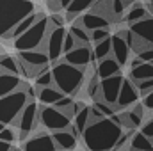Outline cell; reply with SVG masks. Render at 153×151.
<instances>
[{"label": "cell", "instance_id": "cell-44", "mask_svg": "<svg viewBox=\"0 0 153 151\" xmlns=\"http://www.w3.org/2000/svg\"><path fill=\"white\" fill-rule=\"evenodd\" d=\"M11 150H13V144H11V142L0 141V151H11Z\"/></svg>", "mask_w": 153, "mask_h": 151}, {"label": "cell", "instance_id": "cell-40", "mask_svg": "<svg viewBox=\"0 0 153 151\" xmlns=\"http://www.w3.org/2000/svg\"><path fill=\"white\" fill-rule=\"evenodd\" d=\"M141 132H143L144 135H148V137L153 141V117H150L148 121H144V123H143V126H141Z\"/></svg>", "mask_w": 153, "mask_h": 151}, {"label": "cell", "instance_id": "cell-28", "mask_svg": "<svg viewBox=\"0 0 153 151\" xmlns=\"http://www.w3.org/2000/svg\"><path fill=\"white\" fill-rule=\"evenodd\" d=\"M148 16H150V11H148L144 5L135 4V5H132V7L128 9V13H126V16H125V21H126L128 25H134V23H137V21H141V20H144V18H148Z\"/></svg>", "mask_w": 153, "mask_h": 151}, {"label": "cell", "instance_id": "cell-34", "mask_svg": "<svg viewBox=\"0 0 153 151\" xmlns=\"http://www.w3.org/2000/svg\"><path fill=\"white\" fill-rule=\"evenodd\" d=\"M18 139V130H14V128H9L7 124H5V128L0 132V141H5V142H14Z\"/></svg>", "mask_w": 153, "mask_h": 151}, {"label": "cell", "instance_id": "cell-12", "mask_svg": "<svg viewBox=\"0 0 153 151\" xmlns=\"http://www.w3.org/2000/svg\"><path fill=\"white\" fill-rule=\"evenodd\" d=\"M23 151H57V144L52 133H38L25 141Z\"/></svg>", "mask_w": 153, "mask_h": 151}, {"label": "cell", "instance_id": "cell-15", "mask_svg": "<svg viewBox=\"0 0 153 151\" xmlns=\"http://www.w3.org/2000/svg\"><path fill=\"white\" fill-rule=\"evenodd\" d=\"M130 30L143 43H146L148 46H153V16H148V18L130 25Z\"/></svg>", "mask_w": 153, "mask_h": 151}, {"label": "cell", "instance_id": "cell-21", "mask_svg": "<svg viewBox=\"0 0 153 151\" xmlns=\"http://www.w3.org/2000/svg\"><path fill=\"white\" fill-rule=\"evenodd\" d=\"M36 96L43 105H55L64 96V93L61 89H57L55 85H48V87H38Z\"/></svg>", "mask_w": 153, "mask_h": 151}, {"label": "cell", "instance_id": "cell-5", "mask_svg": "<svg viewBox=\"0 0 153 151\" xmlns=\"http://www.w3.org/2000/svg\"><path fill=\"white\" fill-rule=\"evenodd\" d=\"M50 27H52L50 18H48L46 14H43L29 30H25L20 38L14 39V48H16V52L43 48V43H45V39H46V34H48Z\"/></svg>", "mask_w": 153, "mask_h": 151}, {"label": "cell", "instance_id": "cell-16", "mask_svg": "<svg viewBox=\"0 0 153 151\" xmlns=\"http://www.w3.org/2000/svg\"><path fill=\"white\" fill-rule=\"evenodd\" d=\"M52 137L57 144V151H71L76 148V135L71 130V126L66 128V130L52 132Z\"/></svg>", "mask_w": 153, "mask_h": 151}, {"label": "cell", "instance_id": "cell-27", "mask_svg": "<svg viewBox=\"0 0 153 151\" xmlns=\"http://www.w3.org/2000/svg\"><path fill=\"white\" fill-rule=\"evenodd\" d=\"M146 78H153V62H143L137 68L130 70V80H134L135 84Z\"/></svg>", "mask_w": 153, "mask_h": 151}, {"label": "cell", "instance_id": "cell-32", "mask_svg": "<svg viewBox=\"0 0 153 151\" xmlns=\"http://www.w3.org/2000/svg\"><path fill=\"white\" fill-rule=\"evenodd\" d=\"M36 85L38 87H48V85H53V73L50 68H45L38 76H36Z\"/></svg>", "mask_w": 153, "mask_h": 151}, {"label": "cell", "instance_id": "cell-45", "mask_svg": "<svg viewBox=\"0 0 153 151\" xmlns=\"http://www.w3.org/2000/svg\"><path fill=\"white\" fill-rule=\"evenodd\" d=\"M139 64H143V59H141V57H135V59H132V61H130V70H132V68H137Z\"/></svg>", "mask_w": 153, "mask_h": 151}, {"label": "cell", "instance_id": "cell-25", "mask_svg": "<svg viewBox=\"0 0 153 151\" xmlns=\"http://www.w3.org/2000/svg\"><path fill=\"white\" fill-rule=\"evenodd\" d=\"M70 32L73 34V38L76 39V44H89L93 39H91V32L84 27V23H82V20L78 18V20H73L71 21V27H70Z\"/></svg>", "mask_w": 153, "mask_h": 151}, {"label": "cell", "instance_id": "cell-19", "mask_svg": "<svg viewBox=\"0 0 153 151\" xmlns=\"http://www.w3.org/2000/svg\"><path fill=\"white\" fill-rule=\"evenodd\" d=\"M80 20H82L84 27H85L89 32H93V30H96V29H109V27H111V21H109L103 14H98V13H94V11H89V13L82 14Z\"/></svg>", "mask_w": 153, "mask_h": 151}, {"label": "cell", "instance_id": "cell-22", "mask_svg": "<svg viewBox=\"0 0 153 151\" xmlns=\"http://www.w3.org/2000/svg\"><path fill=\"white\" fill-rule=\"evenodd\" d=\"M89 123H91V107H84L82 110H78V112L73 115V123H71V130L75 132V135L78 137H82V133L85 132V128L89 126Z\"/></svg>", "mask_w": 153, "mask_h": 151}, {"label": "cell", "instance_id": "cell-48", "mask_svg": "<svg viewBox=\"0 0 153 151\" xmlns=\"http://www.w3.org/2000/svg\"><path fill=\"white\" fill-rule=\"evenodd\" d=\"M148 11L153 14V0H150V4H148Z\"/></svg>", "mask_w": 153, "mask_h": 151}, {"label": "cell", "instance_id": "cell-38", "mask_svg": "<svg viewBox=\"0 0 153 151\" xmlns=\"http://www.w3.org/2000/svg\"><path fill=\"white\" fill-rule=\"evenodd\" d=\"M48 18H50L52 27H64L66 16H62V14H59V13H53V14H52V16H48Z\"/></svg>", "mask_w": 153, "mask_h": 151}, {"label": "cell", "instance_id": "cell-31", "mask_svg": "<svg viewBox=\"0 0 153 151\" xmlns=\"http://www.w3.org/2000/svg\"><path fill=\"white\" fill-rule=\"evenodd\" d=\"M100 76L98 73H94V75L91 76V80L87 82V89H85V93H87V96L91 98V100H98V96H100Z\"/></svg>", "mask_w": 153, "mask_h": 151}, {"label": "cell", "instance_id": "cell-41", "mask_svg": "<svg viewBox=\"0 0 153 151\" xmlns=\"http://www.w3.org/2000/svg\"><path fill=\"white\" fill-rule=\"evenodd\" d=\"M46 4H48V9H50L52 13H59V11H62V4H61V0H46Z\"/></svg>", "mask_w": 153, "mask_h": 151}, {"label": "cell", "instance_id": "cell-2", "mask_svg": "<svg viewBox=\"0 0 153 151\" xmlns=\"http://www.w3.org/2000/svg\"><path fill=\"white\" fill-rule=\"evenodd\" d=\"M32 13H36L32 0H0V38L5 39L22 20Z\"/></svg>", "mask_w": 153, "mask_h": 151}, {"label": "cell", "instance_id": "cell-23", "mask_svg": "<svg viewBox=\"0 0 153 151\" xmlns=\"http://www.w3.org/2000/svg\"><path fill=\"white\" fill-rule=\"evenodd\" d=\"M98 0H73L68 7H66V20L73 21L76 16H80L82 13H85L87 9H93V5Z\"/></svg>", "mask_w": 153, "mask_h": 151}, {"label": "cell", "instance_id": "cell-1", "mask_svg": "<svg viewBox=\"0 0 153 151\" xmlns=\"http://www.w3.org/2000/svg\"><path fill=\"white\" fill-rule=\"evenodd\" d=\"M123 126L114 123L111 117L89 123L82 133V141L89 151H114L119 139L123 137Z\"/></svg>", "mask_w": 153, "mask_h": 151}, {"label": "cell", "instance_id": "cell-35", "mask_svg": "<svg viewBox=\"0 0 153 151\" xmlns=\"http://www.w3.org/2000/svg\"><path fill=\"white\" fill-rule=\"evenodd\" d=\"M135 85H137V89H139L141 96H146L148 93H152V91H153V78H146V80H141V82H137Z\"/></svg>", "mask_w": 153, "mask_h": 151}, {"label": "cell", "instance_id": "cell-11", "mask_svg": "<svg viewBox=\"0 0 153 151\" xmlns=\"http://www.w3.org/2000/svg\"><path fill=\"white\" fill-rule=\"evenodd\" d=\"M139 96H141V93H139V89H137L135 82H134V80H130V78H125V80H123V85H121V91H119L117 103H116L117 110L135 105V103L139 101Z\"/></svg>", "mask_w": 153, "mask_h": 151}, {"label": "cell", "instance_id": "cell-50", "mask_svg": "<svg viewBox=\"0 0 153 151\" xmlns=\"http://www.w3.org/2000/svg\"><path fill=\"white\" fill-rule=\"evenodd\" d=\"M11 151H23V150H18V148H13Z\"/></svg>", "mask_w": 153, "mask_h": 151}, {"label": "cell", "instance_id": "cell-47", "mask_svg": "<svg viewBox=\"0 0 153 151\" xmlns=\"http://www.w3.org/2000/svg\"><path fill=\"white\" fill-rule=\"evenodd\" d=\"M134 2H137V0H123V4H125V7H126V5H132Z\"/></svg>", "mask_w": 153, "mask_h": 151}, {"label": "cell", "instance_id": "cell-14", "mask_svg": "<svg viewBox=\"0 0 153 151\" xmlns=\"http://www.w3.org/2000/svg\"><path fill=\"white\" fill-rule=\"evenodd\" d=\"M119 117H121L123 128H128V130L139 128V126H143V123H144V105L137 101L135 105H132V109H130L128 112L119 114Z\"/></svg>", "mask_w": 153, "mask_h": 151}, {"label": "cell", "instance_id": "cell-10", "mask_svg": "<svg viewBox=\"0 0 153 151\" xmlns=\"http://www.w3.org/2000/svg\"><path fill=\"white\" fill-rule=\"evenodd\" d=\"M123 80L125 78H123L121 73H117L114 76H109V78H102L100 80V96H98V100L107 101L111 105H116L117 98H119V91H121Z\"/></svg>", "mask_w": 153, "mask_h": 151}, {"label": "cell", "instance_id": "cell-29", "mask_svg": "<svg viewBox=\"0 0 153 151\" xmlns=\"http://www.w3.org/2000/svg\"><path fill=\"white\" fill-rule=\"evenodd\" d=\"M93 53H94V61H102V59L112 55V36H109L103 41H98L93 48Z\"/></svg>", "mask_w": 153, "mask_h": 151}, {"label": "cell", "instance_id": "cell-17", "mask_svg": "<svg viewBox=\"0 0 153 151\" xmlns=\"http://www.w3.org/2000/svg\"><path fill=\"white\" fill-rule=\"evenodd\" d=\"M23 84H25V82H22L18 75L9 73V71H4V70L0 68V98L11 94V93H14V91H18V89H22Z\"/></svg>", "mask_w": 153, "mask_h": 151}, {"label": "cell", "instance_id": "cell-6", "mask_svg": "<svg viewBox=\"0 0 153 151\" xmlns=\"http://www.w3.org/2000/svg\"><path fill=\"white\" fill-rule=\"evenodd\" d=\"M16 57H18L22 75H25L27 78H36L45 68H48V62H50V59H48V55L43 48L18 52Z\"/></svg>", "mask_w": 153, "mask_h": 151}, {"label": "cell", "instance_id": "cell-51", "mask_svg": "<svg viewBox=\"0 0 153 151\" xmlns=\"http://www.w3.org/2000/svg\"><path fill=\"white\" fill-rule=\"evenodd\" d=\"M130 151H132V150H130Z\"/></svg>", "mask_w": 153, "mask_h": 151}, {"label": "cell", "instance_id": "cell-7", "mask_svg": "<svg viewBox=\"0 0 153 151\" xmlns=\"http://www.w3.org/2000/svg\"><path fill=\"white\" fill-rule=\"evenodd\" d=\"M38 123H39V107L34 100H30L13 123V126L18 130V139L27 141L29 135L38 128Z\"/></svg>", "mask_w": 153, "mask_h": 151}, {"label": "cell", "instance_id": "cell-26", "mask_svg": "<svg viewBox=\"0 0 153 151\" xmlns=\"http://www.w3.org/2000/svg\"><path fill=\"white\" fill-rule=\"evenodd\" d=\"M130 150L132 151H153V141L144 135L143 132H137L130 137Z\"/></svg>", "mask_w": 153, "mask_h": 151}, {"label": "cell", "instance_id": "cell-9", "mask_svg": "<svg viewBox=\"0 0 153 151\" xmlns=\"http://www.w3.org/2000/svg\"><path fill=\"white\" fill-rule=\"evenodd\" d=\"M68 30L64 27H50L46 39L43 43V50L46 52L50 62H57L61 55H64V39Z\"/></svg>", "mask_w": 153, "mask_h": 151}, {"label": "cell", "instance_id": "cell-37", "mask_svg": "<svg viewBox=\"0 0 153 151\" xmlns=\"http://www.w3.org/2000/svg\"><path fill=\"white\" fill-rule=\"evenodd\" d=\"M75 46H78V44H76V39L73 38V34H71V32H68V34H66V39H64V53L71 52Z\"/></svg>", "mask_w": 153, "mask_h": 151}, {"label": "cell", "instance_id": "cell-20", "mask_svg": "<svg viewBox=\"0 0 153 151\" xmlns=\"http://www.w3.org/2000/svg\"><path fill=\"white\" fill-rule=\"evenodd\" d=\"M96 73H98L100 78L114 76V75H117V73H121V64L116 61L112 55H109V57L98 61V64H96Z\"/></svg>", "mask_w": 153, "mask_h": 151}, {"label": "cell", "instance_id": "cell-24", "mask_svg": "<svg viewBox=\"0 0 153 151\" xmlns=\"http://www.w3.org/2000/svg\"><path fill=\"white\" fill-rule=\"evenodd\" d=\"M43 14H45V13H32V14H29L25 20H22V21H20V23H18V25H16V27L11 30V34H9L5 39H13V41H14L16 38H20V36H22L25 30H29V29H30V27H32V25L38 21Z\"/></svg>", "mask_w": 153, "mask_h": 151}, {"label": "cell", "instance_id": "cell-39", "mask_svg": "<svg viewBox=\"0 0 153 151\" xmlns=\"http://www.w3.org/2000/svg\"><path fill=\"white\" fill-rule=\"evenodd\" d=\"M137 57L143 59V62H153V46H148L137 53Z\"/></svg>", "mask_w": 153, "mask_h": 151}, {"label": "cell", "instance_id": "cell-13", "mask_svg": "<svg viewBox=\"0 0 153 151\" xmlns=\"http://www.w3.org/2000/svg\"><path fill=\"white\" fill-rule=\"evenodd\" d=\"M93 59H94V53L89 44H78L71 52L64 53V61L73 66H78V68H85Z\"/></svg>", "mask_w": 153, "mask_h": 151}, {"label": "cell", "instance_id": "cell-36", "mask_svg": "<svg viewBox=\"0 0 153 151\" xmlns=\"http://www.w3.org/2000/svg\"><path fill=\"white\" fill-rule=\"evenodd\" d=\"M109 36H111V34H109V29H96V30L91 32V39H93L94 43L103 41V39H107Z\"/></svg>", "mask_w": 153, "mask_h": 151}, {"label": "cell", "instance_id": "cell-30", "mask_svg": "<svg viewBox=\"0 0 153 151\" xmlns=\"http://www.w3.org/2000/svg\"><path fill=\"white\" fill-rule=\"evenodd\" d=\"M0 68L4 71H9V73H14V75H20V64H18V57H13V55H7V53H2L0 55Z\"/></svg>", "mask_w": 153, "mask_h": 151}, {"label": "cell", "instance_id": "cell-49", "mask_svg": "<svg viewBox=\"0 0 153 151\" xmlns=\"http://www.w3.org/2000/svg\"><path fill=\"white\" fill-rule=\"evenodd\" d=\"M4 128H5V124H4V123H2V121H0V132H2V130H4Z\"/></svg>", "mask_w": 153, "mask_h": 151}, {"label": "cell", "instance_id": "cell-42", "mask_svg": "<svg viewBox=\"0 0 153 151\" xmlns=\"http://www.w3.org/2000/svg\"><path fill=\"white\" fill-rule=\"evenodd\" d=\"M103 117H105V115H103V112H102L98 107H94V105L91 107V123H93V121H100V119H103Z\"/></svg>", "mask_w": 153, "mask_h": 151}, {"label": "cell", "instance_id": "cell-33", "mask_svg": "<svg viewBox=\"0 0 153 151\" xmlns=\"http://www.w3.org/2000/svg\"><path fill=\"white\" fill-rule=\"evenodd\" d=\"M94 107H98V109L103 112V115H105V117H111V115H112V114H116V110H117V107H116V105H111V103L102 101V100H96V101H94Z\"/></svg>", "mask_w": 153, "mask_h": 151}, {"label": "cell", "instance_id": "cell-8", "mask_svg": "<svg viewBox=\"0 0 153 151\" xmlns=\"http://www.w3.org/2000/svg\"><path fill=\"white\" fill-rule=\"evenodd\" d=\"M39 123L50 132H59V130L70 128L73 123V117H70L64 110L57 109L55 105H41L39 107Z\"/></svg>", "mask_w": 153, "mask_h": 151}, {"label": "cell", "instance_id": "cell-43", "mask_svg": "<svg viewBox=\"0 0 153 151\" xmlns=\"http://www.w3.org/2000/svg\"><path fill=\"white\" fill-rule=\"evenodd\" d=\"M143 105H144V109L153 110V91L152 93H148L146 96H143Z\"/></svg>", "mask_w": 153, "mask_h": 151}, {"label": "cell", "instance_id": "cell-46", "mask_svg": "<svg viewBox=\"0 0 153 151\" xmlns=\"http://www.w3.org/2000/svg\"><path fill=\"white\" fill-rule=\"evenodd\" d=\"M71 2H73V0H61V4H62V9L66 11V7H68V5H70Z\"/></svg>", "mask_w": 153, "mask_h": 151}, {"label": "cell", "instance_id": "cell-3", "mask_svg": "<svg viewBox=\"0 0 153 151\" xmlns=\"http://www.w3.org/2000/svg\"><path fill=\"white\" fill-rule=\"evenodd\" d=\"M53 73V85L57 89H61L64 94L68 96H75L80 93L84 82H85V71L84 68L73 66L66 61H57L53 62L52 68Z\"/></svg>", "mask_w": 153, "mask_h": 151}, {"label": "cell", "instance_id": "cell-4", "mask_svg": "<svg viewBox=\"0 0 153 151\" xmlns=\"http://www.w3.org/2000/svg\"><path fill=\"white\" fill-rule=\"evenodd\" d=\"M29 89L30 87L23 84L22 89L0 98V121L4 124H13L14 119L20 115V112L25 109V105L32 100L29 94Z\"/></svg>", "mask_w": 153, "mask_h": 151}, {"label": "cell", "instance_id": "cell-18", "mask_svg": "<svg viewBox=\"0 0 153 151\" xmlns=\"http://www.w3.org/2000/svg\"><path fill=\"white\" fill-rule=\"evenodd\" d=\"M130 50H132L130 44L126 43V39L123 38L121 34L112 36V57H114L121 66H125V64L128 62V59H130Z\"/></svg>", "mask_w": 153, "mask_h": 151}]
</instances>
